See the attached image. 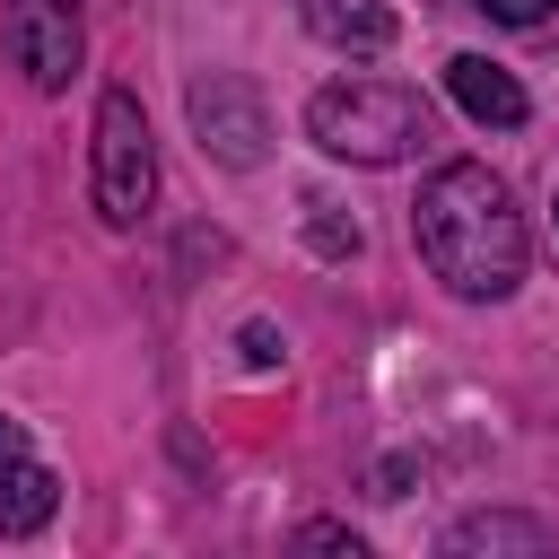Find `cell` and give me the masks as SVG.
<instances>
[{
  "mask_svg": "<svg viewBox=\"0 0 559 559\" xmlns=\"http://www.w3.org/2000/svg\"><path fill=\"white\" fill-rule=\"evenodd\" d=\"M297 542H306V550H349V559H358V533H349V524H323V515L297 524Z\"/></svg>",
  "mask_w": 559,
  "mask_h": 559,
  "instance_id": "12",
  "label": "cell"
},
{
  "mask_svg": "<svg viewBox=\"0 0 559 559\" xmlns=\"http://www.w3.org/2000/svg\"><path fill=\"white\" fill-rule=\"evenodd\" d=\"M550 218H559V210H550Z\"/></svg>",
  "mask_w": 559,
  "mask_h": 559,
  "instance_id": "14",
  "label": "cell"
},
{
  "mask_svg": "<svg viewBox=\"0 0 559 559\" xmlns=\"http://www.w3.org/2000/svg\"><path fill=\"white\" fill-rule=\"evenodd\" d=\"M445 96L480 122V131H515L533 105H524V87H515V70H498V61H480V52H454L445 61Z\"/></svg>",
  "mask_w": 559,
  "mask_h": 559,
  "instance_id": "6",
  "label": "cell"
},
{
  "mask_svg": "<svg viewBox=\"0 0 559 559\" xmlns=\"http://www.w3.org/2000/svg\"><path fill=\"white\" fill-rule=\"evenodd\" d=\"M306 140L349 166H402L428 140V96L402 79H323L306 96Z\"/></svg>",
  "mask_w": 559,
  "mask_h": 559,
  "instance_id": "2",
  "label": "cell"
},
{
  "mask_svg": "<svg viewBox=\"0 0 559 559\" xmlns=\"http://www.w3.org/2000/svg\"><path fill=\"white\" fill-rule=\"evenodd\" d=\"M236 349H245V367H280V332H271V323H245Z\"/></svg>",
  "mask_w": 559,
  "mask_h": 559,
  "instance_id": "11",
  "label": "cell"
},
{
  "mask_svg": "<svg viewBox=\"0 0 559 559\" xmlns=\"http://www.w3.org/2000/svg\"><path fill=\"white\" fill-rule=\"evenodd\" d=\"M9 454H26V428H17L9 411H0V463H9Z\"/></svg>",
  "mask_w": 559,
  "mask_h": 559,
  "instance_id": "13",
  "label": "cell"
},
{
  "mask_svg": "<svg viewBox=\"0 0 559 559\" xmlns=\"http://www.w3.org/2000/svg\"><path fill=\"white\" fill-rule=\"evenodd\" d=\"M52 507H61V480H52L35 454H9V463H0V542L44 533V524H52Z\"/></svg>",
  "mask_w": 559,
  "mask_h": 559,
  "instance_id": "7",
  "label": "cell"
},
{
  "mask_svg": "<svg viewBox=\"0 0 559 559\" xmlns=\"http://www.w3.org/2000/svg\"><path fill=\"white\" fill-rule=\"evenodd\" d=\"M0 52L26 70L35 96H61L87 61V17L79 0H0Z\"/></svg>",
  "mask_w": 559,
  "mask_h": 559,
  "instance_id": "4",
  "label": "cell"
},
{
  "mask_svg": "<svg viewBox=\"0 0 559 559\" xmlns=\"http://www.w3.org/2000/svg\"><path fill=\"white\" fill-rule=\"evenodd\" d=\"M472 9H480L489 26H542V17H550V0H472Z\"/></svg>",
  "mask_w": 559,
  "mask_h": 559,
  "instance_id": "10",
  "label": "cell"
},
{
  "mask_svg": "<svg viewBox=\"0 0 559 559\" xmlns=\"http://www.w3.org/2000/svg\"><path fill=\"white\" fill-rule=\"evenodd\" d=\"M445 550H550V524H533V515H463L445 533Z\"/></svg>",
  "mask_w": 559,
  "mask_h": 559,
  "instance_id": "9",
  "label": "cell"
},
{
  "mask_svg": "<svg viewBox=\"0 0 559 559\" xmlns=\"http://www.w3.org/2000/svg\"><path fill=\"white\" fill-rule=\"evenodd\" d=\"M183 114H192L201 157H218V166H236V175L271 157V105H262V87H253V79L210 70V79H192V87H183Z\"/></svg>",
  "mask_w": 559,
  "mask_h": 559,
  "instance_id": "5",
  "label": "cell"
},
{
  "mask_svg": "<svg viewBox=\"0 0 559 559\" xmlns=\"http://www.w3.org/2000/svg\"><path fill=\"white\" fill-rule=\"evenodd\" d=\"M306 17H314L323 44H358V52H384L393 44V9H376V0H349V9L341 0H314Z\"/></svg>",
  "mask_w": 559,
  "mask_h": 559,
  "instance_id": "8",
  "label": "cell"
},
{
  "mask_svg": "<svg viewBox=\"0 0 559 559\" xmlns=\"http://www.w3.org/2000/svg\"><path fill=\"white\" fill-rule=\"evenodd\" d=\"M148 201H157V131L131 87H105L96 96V218L140 227Z\"/></svg>",
  "mask_w": 559,
  "mask_h": 559,
  "instance_id": "3",
  "label": "cell"
},
{
  "mask_svg": "<svg viewBox=\"0 0 559 559\" xmlns=\"http://www.w3.org/2000/svg\"><path fill=\"white\" fill-rule=\"evenodd\" d=\"M411 245L428 262V280L463 306H498L524 288V262H533V236H524V210L515 192L480 166V157H454L419 183L411 201Z\"/></svg>",
  "mask_w": 559,
  "mask_h": 559,
  "instance_id": "1",
  "label": "cell"
}]
</instances>
